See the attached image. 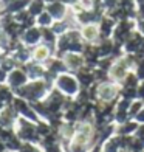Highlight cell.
Listing matches in <instances>:
<instances>
[{
  "label": "cell",
  "mask_w": 144,
  "mask_h": 152,
  "mask_svg": "<svg viewBox=\"0 0 144 152\" xmlns=\"http://www.w3.org/2000/svg\"><path fill=\"white\" fill-rule=\"evenodd\" d=\"M8 2H11V0H3V3H8Z\"/></svg>",
  "instance_id": "6da1fadb"
}]
</instances>
